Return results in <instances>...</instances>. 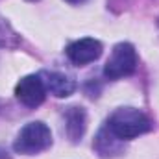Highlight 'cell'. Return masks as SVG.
I'll return each instance as SVG.
<instances>
[{"mask_svg":"<svg viewBox=\"0 0 159 159\" xmlns=\"http://www.w3.org/2000/svg\"><path fill=\"white\" fill-rule=\"evenodd\" d=\"M20 44V37L19 34L11 28V24L0 17V46L2 48H17Z\"/></svg>","mask_w":159,"mask_h":159,"instance_id":"obj_9","label":"cell"},{"mask_svg":"<svg viewBox=\"0 0 159 159\" xmlns=\"http://www.w3.org/2000/svg\"><path fill=\"white\" fill-rule=\"evenodd\" d=\"M65 2H69V4H83L87 0H65Z\"/></svg>","mask_w":159,"mask_h":159,"instance_id":"obj_11","label":"cell"},{"mask_svg":"<svg viewBox=\"0 0 159 159\" xmlns=\"http://www.w3.org/2000/svg\"><path fill=\"white\" fill-rule=\"evenodd\" d=\"M65 117V133L70 143H80L87 129V113L80 106H70L63 113Z\"/></svg>","mask_w":159,"mask_h":159,"instance_id":"obj_7","label":"cell"},{"mask_svg":"<svg viewBox=\"0 0 159 159\" xmlns=\"http://www.w3.org/2000/svg\"><path fill=\"white\" fill-rule=\"evenodd\" d=\"M46 87L39 74H30L24 76L15 85V96L20 104L26 107H39L46 98Z\"/></svg>","mask_w":159,"mask_h":159,"instance_id":"obj_4","label":"cell"},{"mask_svg":"<svg viewBox=\"0 0 159 159\" xmlns=\"http://www.w3.org/2000/svg\"><path fill=\"white\" fill-rule=\"evenodd\" d=\"M100 56H102V43L93 37H83L67 46V57L78 67L96 61Z\"/></svg>","mask_w":159,"mask_h":159,"instance_id":"obj_5","label":"cell"},{"mask_svg":"<svg viewBox=\"0 0 159 159\" xmlns=\"http://www.w3.org/2000/svg\"><path fill=\"white\" fill-rule=\"evenodd\" d=\"M93 148L102 156V157H115L124 152V141L115 137L107 128H102L93 143Z\"/></svg>","mask_w":159,"mask_h":159,"instance_id":"obj_8","label":"cell"},{"mask_svg":"<svg viewBox=\"0 0 159 159\" xmlns=\"http://www.w3.org/2000/svg\"><path fill=\"white\" fill-rule=\"evenodd\" d=\"M137 69V52L133 44L129 43H119L113 46L109 59L104 67V76L107 80H120L131 76Z\"/></svg>","mask_w":159,"mask_h":159,"instance_id":"obj_3","label":"cell"},{"mask_svg":"<svg viewBox=\"0 0 159 159\" xmlns=\"http://www.w3.org/2000/svg\"><path fill=\"white\" fill-rule=\"evenodd\" d=\"M0 159H9V156H7V152H6L4 148H0Z\"/></svg>","mask_w":159,"mask_h":159,"instance_id":"obj_10","label":"cell"},{"mask_svg":"<svg viewBox=\"0 0 159 159\" xmlns=\"http://www.w3.org/2000/svg\"><path fill=\"white\" fill-rule=\"evenodd\" d=\"M44 87L50 94H54L56 98H67L76 91V81L65 72H56V70H43L39 74Z\"/></svg>","mask_w":159,"mask_h":159,"instance_id":"obj_6","label":"cell"},{"mask_svg":"<svg viewBox=\"0 0 159 159\" xmlns=\"http://www.w3.org/2000/svg\"><path fill=\"white\" fill-rule=\"evenodd\" d=\"M52 146V131L44 122H28L17 135L13 150L24 156H35Z\"/></svg>","mask_w":159,"mask_h":159,"instance_id":"obj_2","label":"cell"},{"mask_svg":"<svg viewBox=\"0 0 159 159\" xmlns=\"http://www.w3.org/2000/svg\"><path fill=\"white\" fill-rule=\"evenodd\" d=\"M26 2H37V0H26Z\"/></svg>","mask_w":159,"mask_h":159,"instance_id":"obj_12","label":"cell"},{"mask_svg":"<svg viewBox=\"0 0 159 159\" xmlns=\"http://www.w3.org/2000/svg\"><path fill=\"white\" fill-rule=\"evenodd\" d=\"M106 128L119 137L120 141H131L146 131L152 129V120L148 119L141 109L135 107H119L107 119Z\"/></svg>","mask_w":159,"mask_h":159,"instance_id":"obj_1","label":"cell"}]
</instances>
